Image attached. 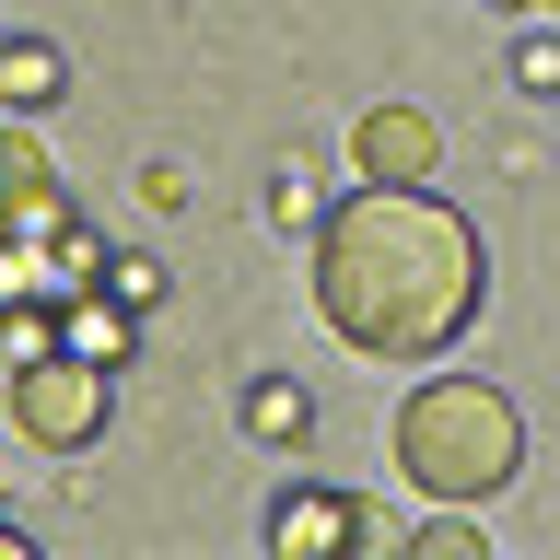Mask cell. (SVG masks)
<instances>
[{"mask_svg": "<svg viewBox=\"0 0 560 560\" xmlns=\"http://www.w3.org/2000/svg\"><path fill=\"white\" fill-rule=\"evenodd\" d=\"M479 234L432 187H350L315 222V315L362 362H444L479 327Z\"/></svg>", "mask_w": 560, "mask_h": 560, "instance_id": "1", "label": "cell"}, {"mask_svg": "<svg viewBox=\"0 0 560 560\" xmlns=\"http://www.w3.org/2000/svg\"><path fill=\"white\" fill-rule=\"evenodd\" d=\"M397 467H409L420 502H490L525 467V409L490 374H432L397 409Z\"/></svg>", "mask_w": 560, "mask_h": 560, "instance_id": "2", "label": "cell"}, {"mask_svg": "<svg viewBox=\"0 0 560 560\" xmlns=\"http://www.w3.org/2000/svg\"><path fill=\"white\" fill-rule=\"evenodd\" d=\"M105 409H117V385H105V362H82V350H35V362H12V432H24L35 455H82L105 432Z\"/></svg>", "mask_w": 560, "mask_h": 560, "instance_id": "3", "label": "cell"}, {"mask_svg": "<svg viewBox=\"0 0 560 560\" xmlns=\"http://www.w3.org/2000/svg\"><path fill=\"white\" fill-rule=\"evenodd\" d=\"M350 175L362 187H432L444 175V129L420 105H362L350 117Z\"/></svg>", "mask_w": 560, "mask_h": 560, "instance_id": "4", "label": "cell"}, {"mask_svg": "<svg viewBox=\"0 0 560 560\" xmlns=\"http://www.w3.org/2000/svg\"><path fill=\"white\" fill-rule=\"evenodd\" d=\"M269 549L280 560H304V549H397V525H385L374 502H350V490L292 479V490H280V514H269Z\"/></svg>", "mask_w": 560, "mask_h": 560, "instance_id": "5", "label": "cell"}, {"mask_svg": "<svg viewBox=\"0 0 560 560\" xmlns=\"http://www.w3.org/2000/svg\"><path fill=\"white\" fill-rule=\"evenodd\" d=\"M59 210H70V199H59V164H47V140L12 117V129H0V234H47Z\"/></svg>", "mask_w": 560, "mask_h": 560, "instance_id": "6", "label": "cell"}, {"mask_svg": "<svg viewBox=\"0 0 560 560\" xmlns=\"http://www.w3.org/2000/svg\"><path fill=\"white\" fill-rule=\"evenodd\" d=\"M59 339L117 374V362L140 350V304H129V292H105V280H82V292H59Z\"/></svg>", "mask_w": 560, "mask_h": 560, "instance_id": "7", "label": "cell"}, {"mask_svg": "<svg viewBox=\"0 0 560 560\" xmlns=\"http://www.w3.org/2000/svg\"><path fill=\"white\" fill-rule=\"evenodd\" d=\"M70 94V47L59 35H0V117H47Z\"/></svg>", "mask_w": 560, "mask_h": 560, "instance_id": "8", "label": "cell"}, {"mask_svg": "<svg viewBox=\"0 0 560 560\" xmlns=\"http://www.w3.org/2000/svg\"><path fill=\"white\" fill-rule=\"evenodd\" d=\"M245 432H257V444H280V455H292V444H304V432H315V397H304V385H292V374H257V385H245Z\"/></svg>", "mask_w": 560, "mask_h": 560, "instance_id": "9", "label": "cell"}, {"mask_svg": "<svg viewBox=\"0 0 560 560\" xmlns=\"http://www.w3.org/2000/svg\"><path fill=\"white\" fill-rule=\"evenodd\" d=\"M397 549H409V560H490V537H479V514H467V502H432Z\"/></svg>", "mask_w": 560, "mask_h": 560, "instance_id": "10", "label": "cell"}, {"mask_svg": "<svg viewBox=\"0 0 560 560\" xmlns=\"http://www.w3.org/2000/svg\"><path fill=\"white\" fill-rule=\"evenodd\" d=\"M35 245H47V269H59V292H82V280H105V245L82 234L70 210H59V222H47V234H35Z\"/></svg>", "mask_w": 560, "mask_h": 560, "instance_id": "11", "label": "cell"}, {"mask_svg": "<svg viewBox=\"0 0 560 560\" xmlns=\"http://www.w3.org/2000/svg\"><path fill=\"white\" fill-rule=\"evenodd\" d=\"M514 94H560V35H549V24L514 35Z\"/></svg>", "mask_w": 560, "mask_h": 560, "instance_id": "12", "label": "cell"}, {"mask_svg": "<svg viewBox=\"0 0 560 560\" xmlns=\"http://www.w3.org/2000/svg\"><path fill=\"white\" fill-rule=\"evenodd\" d=\"M105 292H129V304L152 315V304H164V269H152V257H105Z\"/></svg>", "mask_w": 560, "mask_h": 560, "instance_id": "13", "label": "cell"}, {"mask_svg": "<svg viewBox=\"0 0 560 560\" xmlns=\"http://www.w3.org/2000/svg\"><path fill=\"white\" fill-rule=\"evenodd\" d=\"M269 210H280V222H327V210H315V175H304V164L269 187Z\"/></svg>", "mask_w": 560, "mask_h": 560, "instance_id": "14", "label": "cell"}, {"mask_svg": "<svg viewBox=\"0 0 560 560\" xmlns=\"http://www.w3.org/2000/svg\"><path fill=\"white\" fill-rule=\"evenodd\" d=\"M0 560H35V537H24V525H12V514H0Z\"/></svg>", "mask_w": 560, "mask_h": 560, "instance_id": "15", "label": "cell"}, {"mask_svg": "<svg viewBox=\"0 0 560 560\" xmlns=\"http://www.w3.org/2000/svg\"><path fill=\"white\" fill-rule=\"evenodd\" d=\"M502 12H537V0H502Z\"/></svg>", "mask_w": 560, "mask_h": 560, "instance_id": "16", "label": "cell"}, {"mask_svg": "<svg viewBox=\"0 0 560 560\" xmlns=\"http://www.w3.org/2000/svg\"><path fill=\"white\" fill-rule=\"evenodd\" d=\"M537 12H560V0H537Z\"/></svg>", "mask_w": 560, "mask_h": 560, "instance_id": "17", "label": "cell"}, {"mask_svg": "<svg viewBox=\"0 0 560 560\" xmlns=\"http://www.w3.org/2000/svg\"><path fill=\"white\" fill-rule=\"evenodd\" d=\"M0 35H12V24H0Z\"/></svg>", "mask_w": 560, "mask_h": 560, "instance_id": "18", "label": "cell"}]
</instances>
